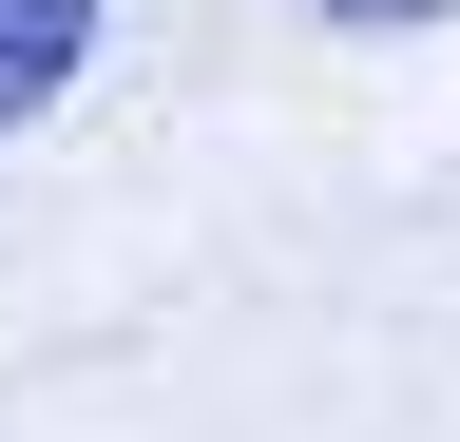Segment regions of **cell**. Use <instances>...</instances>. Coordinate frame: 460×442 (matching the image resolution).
I'll list each match as a JSON object with an SVG mask.
<instances>
[{
    "label": "cell",
    "instance_id": "1",
    "mask_svg": "<svg viewBox=\"0 0 460 442\" xmlns=\"http://www.w3.org/2000/svg\"><path fill=\"white\" fill-rule=\"evenodd\" d=\"M96 59V0H0V135H39Z\"/></svg>",
    "mask_w": 460,
    "mask_h": 442
},
{
    "label": "cell",
    "instance_id": "2",
    "mask_svg": "<svg viewBox=\"0 0 460 442\" xmlns=\"http://www.w3.org/2000/svg\"><path fill=\"white\" fill-rule=\"evenodd\" d=\"M307 20H345V39H422V20H460V0H307Z\"/></svg>",
    "mask_w": 460,
    "mask_h": 442
}]
</instances>
